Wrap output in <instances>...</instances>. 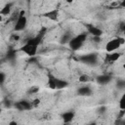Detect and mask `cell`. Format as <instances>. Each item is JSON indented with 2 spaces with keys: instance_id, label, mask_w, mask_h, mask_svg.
Returning a JSON list of instances; mask_svg holds the SVG:
<instances>
[{
  "instance_id": "10",
  "label": "cell",
  "mask_w": 125,
  "mask_h": 125,
  "mask_svg": "<svg viewBox=\"0 0 125 125\" xmlns=\"http://www.w3.org/2000/svg\"><path fill=\"white\" fill-rule=\"evenodd\" d=\"M16 106L20 109V110H24V109H30L32 107V104L31 103L29 102H26V101H21V102H19Z\"/></svg>"
},
{
  "instance_id": "24",
  "label": "cell",
  "mask_w": 125,
  "mask_h": 125,
  "mask_svg": "<svg viewBox=\"0 0 125 125\" xmlns=\"http://www.w3.org/2000/svg\"><path fill=\"white\" fill-rule=\"evenodd\" d=\"M88 125H96L95 123H92V124H88Z\"/></svg>"
},
{
  "instance_id": "15",
  "label": "cell",
  "mask_w": 125,
  "mask_h": 125,
  "mask_svg": "<svg viewBox=\"0 0 125 125\" xmlns=\"http://www.w3.org/2000/svg\"><path fill=\"white\" fill-rule=\"evenodd\" d=\"M53 114L52 113H50V112H45V113H43L42 114V116H41V119H43V120H52L53 119Z\"/></svg>"
},
{
  "instance_id": "7",
  "label": "cell",
  "mask_w": 125,
  "mask_h": 125,
  "mask_svg": "<svg viewBox=\"0 0 125 125\" xmlns=\"http://www.w3.org/2000/svg\"><path fill=\"white\" fill-rule=\"evenodd\" d=\"M74 115H75V114H74V112H73V111H70V110L63 112V113L61 115V117H62V120L63 124H69V123L73 120Z\"/></svg>"
},
{
  "instance_id": "22",
  "label": "cell",
  "mask_w": 125,
  "mask_h": 125,
  "mask_svg": "<svg viewBox=\"0 0 125 125\" xmlns=\"http://www.w3.org/2000/svg\"><path fill=\"white\" fill-rule=\"evenodd\" d=\"M9 125H19V124H18L16 121H10V122H9Z\"/></svg>"
},
{
  "instance_id": "8",
  "label": "cell",
  "mask_w": 125,
  "mask_h": 125,
  "mask_svg": "<svg viewBox=\"0 0 125 125\" xmlns=\"http://www.w3.org/2000/svg\"><path fill=\"white\" fill-rule=\"evenodd\" d=\"M45 17L48 18L51 21H57L59 17V10L58 9H52L45 13Z\"/></svg>"
},
{
  "instance_id": "3",
  "label": "cell",
  "mask_w": 125,
  "mask_h": 125,
  "mask_svg": "<svg viewBox=\"0 0 125 125\" xmlns=\"http://www.w3.org/2000/svg\"><path fill=\"white\" fill-rule=\"evenodd\" d=\"M125 43V39L122 37H116L111 40H109L105 45V50L107 53H113L115 52L121 45Z\"/></svg>"
},
{
  "instance_id": "11",
  "label": "cell",
  "mask_w": 125,
  "mask_h": 125,
  "mask_svg": "<svg viewBox=\"0 0 125 125\" xmlns=\"http://www.w3.org/2000/svg\"><path fill=\"white\" fill-rule=\"evenodd\" d=\"M77 93L80 96H90L92 94V90L89 86H83V87H80L78 89Z\"/></svg>"
},
{
  "instance_id": "9",
  "label": "cell",
  "mask_w": 125,
  "mask_h": 125,
  "mask_svg": "<svg viewBox=\"0 0 125 125\" xmlns=\"http://www.w3.org/2000/svg\"><path fill=\"white\" fill-rule=\"evenodd\" d=\"M121 57V54L118 52H113V53H108L105 57V61L107 62H116L119 58Z\"/></svg>"
},
{
  "instance_id": "23",
  "label": "cell",
  "mask_w": 125,
  "mask_h": 125,
  "mask_svg": "<svg viewBox=\"0 0 125 125\" xmlns=\"http://www.w3.org/2000/svg\"><path fill=\"white\" fill-rule=\"evenodd\" d=\"M120 7H122V8H125V1H121Z\"/></svg>"
},
{
  "instance_id": "17",
  "label": "cell",
  "mask_w": 125,
  "mask_h": 125,
  "mask_svg": "<svg viewBox=\"0 0 125 125\" xmlns=\"http://www.w3.org/2000/svg\"><path fill=\"white\" fill-rule=\"evenodd\" d=\"M71 40V36L69 34H64L62 37V43H69V41Z\"/></svg>"
},
{
  "instance_id": "25",
  "label": "cell",
  "mask_w": 125,
  "mask_h": 125,
  "mask_svg": "<svg viewBox=\"0 0 125 125\" xmlns=\"http://www.w3.org/2000/svg\"><path fill=\"white\" fill-rule=\"evenodd\" d=\"M123 67H124V68H125V64H124V65H123Z\"/></svg>"
},
{
  "instance_id": "14",
  "label": "cell",
  "mask_w": 125,
  "mask_h": 125,
  "mask_svg": "<svg viewBox=\"0 0 125 125\" xmlns=\"http://www.w3.org/2000/svg\"><path fill=\"white\" fill-rule=\"evenodd\" d=\"M78 81L80 83H87L89 81H91V77L88 75V74H81L79 77H78Z\"/></svg>"
},
{
  "instance_id": "2",
  "label": "cell",
  "mask_w": 125,
  "mask_h": 125,
  "mask_svg": "<svg viewBox=\"0 0 125 125\" xmlns=\"http://www.w3.org/2000/svg\"><path fill=\"white\" fill-rule=\"evenodd\" d=\"M86 38H87V35L85 33H80V34L76 35L75 37L71 38V40L68 43L70 49L73 50V51H76V50L80 49V47L84 44Z\"/></svg>"
},
{
  "instance_id": "12",
  "label": "cell",
  "mask_w": 125,
  "mask_h": 125,
  "mask_svg": "<svg viewBox=\"0 0 125 125\" xmlns=\"http://www.w3.org/2000/svg\"><path fill=\"white\" fill-rule=\"evenodd\" d=\"M97 81H98V83H99V84L104 85V84H106V83H108V82L110 81V76L105 75V74L101 75V76H99V77L97 78Z\"/></svg>"
},
{
  "instance_id": "16",
  "label": "cell",
  "mask_w": 125,
  "mask_h": 125,
  "mask_svg": "<svg viewBox=\"0 0 125 125\" xmlns=\"http://www.w3.org/2000/svg\"><path fill=\"white\" fill-rule=\"evenodd\" d=\"M119 107H120V109L125 110V93L123 94V96L121 97V99L119 101Z\"/></svg>"
},
{
  "instance_id": "1",
  "label": "cell",
  "mask_w": 125,
  "mask_h": 125,
  "mask_svg": "<svg viewBox=\"0 0 125 125\" xmlns=\"http://www.w3.org/2000/svg\"><path fill=\"white\" fill-rule=\"evenodd\" d=\"M47 85L50 89H62L64 87H66L68 85V83L65 80L62 79H59L57 77H55L52 74H49L48 76V81H47Z\"/></svg>"
},
{
  "instance_id": "21",
  "label": "cell",
  "mask_w": 125,
  "mask_h": 125,
  "mask_svg": "<svg viewBox=\"0 0 125 125\" xmlns=\"http://www.w3.org/2000/svg\"><path fill=\"white\" fill-rule=\"evenodd\" d=\"M38 91H39V88H38V87H33L32 89L29 90V93H31V94H35V93H37Z\"/></svg>"
},
{
  "instance_id": "6",
  "label": "cell",
  "mask_w": 125,
  "mask_h": 125,
  "mask_svg": "<svg viewBox=\"0 0 125 125\" xmlns=\"http://www.w3.org/2000/svg\"><path fill=\"white\" fill-rule=\"evenodd\" d=\"M88 32L93 36V37H101L103 34L102 29H100L98 26H95L94 24H86Z\"/></svg>"
},
{
  "instance_id": "20",
  "label": "cell",
  "mask_w": 125,
  "mask_h": 125,
  "mask_svg": "<svg viewBox=\"0 0 125 125\" xmlns=\"http://www.w3.org/2000/svg\"><path fill=\"white\" fill-rule=\"evenodd\" d=\"M120 4H121L120 1H116V2H111V3H109V5H110L111 7H118V6H120Z\"/></svg>"
},
{
  "instance_id": "4",
  "label": "cell",
  "mask_w": 125,
  "mask_h": 125,
  "mask_svg": "<svg viewBox=\"0 0 125 125\" xmlns=\"http://www.w3.org/2000/svg\"><path fill=\"white\" fill-rule=\"evenodd\" d=\"M24 15H25V12L23 10H21L19 12L18 19L15 21V26H14L15 31H21V30H23L25 28L26 23H27V19H26V17Z\"/></svg>"
},
{
  "instance_id": "19",
  "label": "cell",
  "mask_w": 125,
  "mask_h": 125,
  "mask_svg": "<svg viewBox=\"0 0 125 125\" xmlns=\"http://www.w3.org/2000/svg\"><path fill=\"white\" fill-rule=\"evenodd\" d=\"M118 28L122 33H125V22H120L118 25Z\"/></svg>"
},
{
  "instance_id": "13",
  "label": "cell",
  "mask_w": 125,
  "mask_h": 125,
  "mask_svg": "<svg viewBox=\"0 0 125 125\" xmlns=\"http://www.w3.org/2000/svg\"><path fill=\"white\" fill-rule=\"evenodd\" d=\"M10 13H11V4H6L0 10V15L1 16H9Z\"/></svg>"
},
{
  "instance_id": "5",
  "label": "cell",
  "mask_w": 125,
  "mask_h": 125,
  "mask_svg": "<svg viewBox=\"0 0 125 125\" xmlns=\"http://www.w3.org/2000/svg\"><path fill=\"white\" fill-rule=\"evenodd\" d=\"M37 50H38V46L29 44V43H25V44L21 48V51L23 52L24 54H26V55L29 56V57L35 56L36 53H37Z\"/></svg>"
},
{
  "instance_id": "18",
  "label": "cell",
  "mask_w": 125,
  "mask_h": 125,
  "mask_svg": "<svg viewBox=\"0 0 125 125\" xmlns=\"http://www.w3.org/2000/svg\"><path fill=\"white\" fill-rule=\"evenodd\" d=\"M40 104V100L39 99H34L32 102H31V104H32V107H37Z\"/></svg>"
}]
</instances>
